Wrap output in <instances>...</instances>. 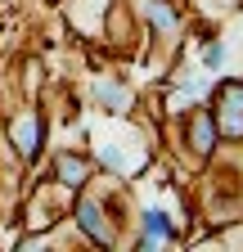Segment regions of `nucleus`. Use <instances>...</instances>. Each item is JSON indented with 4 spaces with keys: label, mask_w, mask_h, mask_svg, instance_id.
Returning a JSON list of instances; mask_svg holds the SVG:
<instances>
[{
    "label": "nucleus",
    "mask_w": 243,
    "mask_h": 252,
    "mask_svg": "<svg viewBox=\"0 0 243 252\" xmlns=\"http://www.w3.org/2000/svg\"><path fill=\"white\" fill-rule=\"evenodd\" d=\"M77 220H81V230L95 239V243H108L113 239V230L104 225V212H99V203H90V198H81V207H77Z\"/></svg>",
    "instance_id": "2"
},
{
    "label": "nucleus",
    "mask_w": 243,
    "mask_h": 252,
    "mask_svg": "<svg viewBox=\"0 0 243 252\" xmlns=\"http://www.w3.org/2000/svg\"><path fill=\"white\" fill-rule=\"evenodd\" d=\"M212 140H216V126H212V117H198V122H194V149H198V153H207V149H212Z\"/></svg>",
    "instance_id": "5"
},
{
    "label": "nucleus",
    "mask_w": 243,
    "mask_h": 252,
    "mask_svg": "<svg viewBox=\"0 0 243 252\" xmlns=\"http://www.w3.org/2000/svg\"><path fill=\"white\" fill-rule=\"evenodd\" d=\"M59 176H63V185H81V162H72V158H59Z\"/></svg>",
    "instance_id": "6"
},
{
    "label": "nucleus",
    "mask_w": 243,
    "mask_h": 252,
    "mask_svg": "<svg viewBox=\"0 0 243 252\" xmlns=\"http://www.w3.org/2000/svg\"><path fill=\"white\" fill-rule=\"evenodd\" d=\"M171 239V225L162 220V212H149L144 216V248H158V243H167Z\"/></svg>",
    "instance_id": "3"
},
{
    "label": "nucleus",
    "mask_w": 243,
    "mask_h": 252,
    "mask_svg": "<svg viewBox=\"0 0 243 252\" xmlns=\"http://www.w3.org/2000/svg\"><path fill=\"white\" fill-rule=\"evenodd\" d=\"M99 99H108V104H126V90H122V86H99Z\"/></svg>",
    "instance_id": "8"
},
{
    "label": "nucleus",
    "mask_w": 243,
    "mask_h": 252,
    "mask_svg": "<svg viewBox=\"0 0 243 252\" xmlns=\"http://www.w3.org/2000/svg\"><path fill=\"white\" fill-rule=\"evenodd\" d=\"M149 18H153L162 32H171V27H176V14H171V9H162V5H149Z\"/></svg>",
    "instance_id": "7"
},
{
    "label": "nucleus",
    "mask_w": 243,
    "mask_h": 252,
    "mask_svg": "<svg viewBox=\"0 0 243 252\" xmlns=\"http://www.w3.org/2000/svg\"><path fill=\"white\" fill-rule=\"evenodd\" d=\"M14 140H18V153H23V158H32V153H36V117H23V122L14 126Z\"/></svg>",
    "instance_id": "4"
},
{
    "label": "nucleus",
    "mask_w": 243,
    "mask_h": 252,
    "mask_svg": "<svg viewBox=\"0 0 243 252\" xmlns=\"http://www.w3.org/2000/svg\"><path fill=\"white\" fill-rule=\"evenodd\" d=\"M203 59H207V68H216V63H221V45H216V41H212V45L203 50Z\"/></svg>",
    "instance_id": "9"
},
{
    "label": "nucleus",
    "mask_w": 243,
    "mask_h": 252,
    "mask_svg": "<svg viewBox=\"0 0 243 252\" xmlns=\"http://www.w3.org/2000/svg\"><path fill=\"white\" fill-rule=\"evenodd\" d=\"M221 131L225 135H243V86L230 81L221 90Z\"/></svg>",
    "instance_id": "1"
}]
</instances>
